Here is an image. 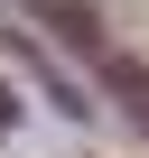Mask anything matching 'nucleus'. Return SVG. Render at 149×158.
<instances>
[{"mask_svg":"<svg viewBox=\"0 0 149 158\" xmlns=\"http://www.w3.org/2000/svg\"><path fill=\"white\" fill-rule=\"evenodd\" d=\"M103 84L140 112V130H149V65H130V56H103Z\"/></svg>","mask_w":149,"mask_h":158,"instance_id":"1","label":"nucleus"},{"mask_svg":"<svg viewBox=\"0 0 149 158\" xmlns=\"http://www.w3.org/2000/svg\"><path fill=\"white\" fill-rule=\"evenodd\" d=\"M10 112H19V102H10V84H0V130H10Z\"/></svg>","mask_w":149,"mask_h":158,"instance_id":"2","label":"nucleus"}]
</instances>
